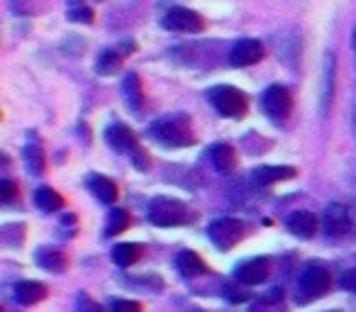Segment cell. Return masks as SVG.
Returning <instances> with one entry per match:
<instances>
[{
  "label": "cell",
  "mask_w": 356,
  "mask_h": 312,
  "mask_svg": "<svg viewBox=\"0 0 356 312\" xmlns=\"http://www.w3.org/2000/svg\"><path fill=\"white\" fill-rule=\"evenodd\" d=\"M149 134L163 147H191L195 142L188 115H166L149 127Z\"/></svg>",
  "instance_id": "1"
},
{
  "label": "cell",
  "mask_w": 356,
  "mask_h": 312,
  "mask_svg": "<svg viewBox=\"0 0 356 312\" xmlns=\"http://www.w3.org/2000/svg\"><path fill=\"white\" fill-rule=\"evenodd\" d=\"M147 215L149 222L156 224V227H178V224H188L193 220V213H191L188 205L176 198H163V195H159V198H154L149 203Z\"/></svg>",
  "instance_id": "2"
},
{
  "label": "cell",
  "mask_w": 356,
  "mask_h": 312,
  "mask_svg": "<svg viewBox=\"0 0 356 312\" xmlns=\"http://www.w3.org/2000/svg\"><path fill=\"white\" fill-rule=\"evenodd\" d=\"M210 103L215 105L222 117H232V120H242L249 110L247 95L242 93L234 85H218V88L210 90Z\"/></svg>",
  "instance_id": "3"
},
{
  "label": "cell",
  "mask_w": 356,
  "mask_h": 312,
  "mask_svg": "<svg viewBox=\"0 0 356 312\" xmlns=\"http://www.w3.org/2000/svg\"><path fill=\"white\" fill-rule=\"evenodd\" d=\"M208 234H210V242H213L215 247L222 249V252H229L234 244L242 242L244 224L239 222V220H234V217H220V220H215V222L210 224Z\"/></svg>",
  "instance_id": "4"
},
{
  "label": "cell",
  "mask_w": 356,
  "mask_h": 312,
  "mask_svg": "<svg viewBox=\"0 0 356 312\" xmlns=\"http://www.w3.org/2000/svg\"><path fill=\"white\" fill-rule=\"evenodd\" d=\"M163 27L171 32H188V35H195L205 27L203 17L193 10H186V8H173L163 15Z\"/></svg>",
  "instance_id": "5"
},
{
  "label": "cell",
  "mask_w": 356,
  "mask_h": 312,
  "mask_svg": "<svg viewBox=\"0 0 356 312\" xmlns=\"http://www.w3.org/2000/svg\"><path fill=\"white\" fill-rule=\"evenodd\" d=\"M332 286V278L327 273V268L322 266H307L300 276V290L307 297H322Z\"/></svg>",
  "instance_id": "6"
},
{
  "label": "cell",
  "mask_w": 356,
  "mask_h": 312,
  "mask_svg": "<svg viewBox=\"0 0 356 312\" xmlns=\"http://www.w3.org/2000/svg\"><path fill=\"white\" fill-rule=\"evenodd\" d=\"M293 108V98H291V90L286 85H271V88L264 93V110H266L271 117H288Z\"/></svg>",
  "instance_id": "7"
},
{
  "label": "cell",
  "mask_w": 356,
  "mask_h": 312,
  "mask_svg": "<svg viewBox=\"0 0 356 312\" xmlns=\"http://www.w3.org/2000/svg\"><path fill=\"white\" fill-rule=\"evenodd\" d=\"M264 54H266V49H264L261 42L247 37V40H239L237 44L232 47V51H229V64L252 66V64H257V61H261Z\"/></svg>",
  "instance_id": "8"
},
{
  "label": "cell",
  "mask_w": 356,
  "mask_h": 312,
  "mask_svg": "<svg viewBox=\"0 0 356 312\" xmlns=\"http://www.w3.org/2000/svg\"><path fill=\"white\" fill-rule=\"evenodd\" d=\"M322 224H325L327 234H334V237H341L351 229V215L349 210L341 203H332L325 208V215H322Z\"/></svg>",
  "instance_id": "9"
},
{
  "label": "cell",
  "mask_w": 356,
  "mask_h": 312,
  "mask_svg": "<svg viewBox=\"0 0 356 312\" xmlns=\"http://www.w3.org/2000/svg\"><path fill=\"white\" fill-rule=\"evenodd\" d=\"M268 258H252V261H244L242 266L237 268V281L244 283V286H259L268 278Z\"/></svg>",
  "instance_id": "10"
},
{
  "label": "cell",
  "mask_w": 356,
  "mask_h": 312,
  "mask_svg": "<svg viewBox=\"0 0 356 312\" xmlns=\"http://www.w3.org/2000/svg\"><path fill=\"white\" fill-rule=\"evenodd\" d=\"M105 139H108V144L115 149V151H132V149L137 147V137H134V132L122 122L110 124V127L105 129Z\"/></svg>",
  "instance_id": "11"
},
{
  "label": "cell",
  "mask_w": 356,
  "mask_h": 312,
  "mask_svg": "<svg viewBox=\"0 0 356 312\" xmlns=\"http://www.w3.org/2000/svg\"><path fill=\"white\" fill-rule=\"evenodd\" d=\"M288 229L300 239H310L317 232V217L307 210H298L288 217Z\"/></svg>",
  "instance_id": "12"
},
{
  "label": "cell",
  "mask_w": 356,
  "mask_h": 312,
  "mask_svg": "<svg viewBox=\"0 0 356 312\" xmlns=\"http://www.w3.org/2000/svg\"><path fill=\"white\" fill-rule=\"evenodd\" d=\"M35 261L40 263L42 268L51 271V273H61V271H66V266H69V258H66V254L59 252V249H49V247L37 249Z\"/></svg>",
  "instance_id": "13"
},
{
  "label": "cell",
  "mask_w": 356,
  "mask_h": 312,
  "mask_svg": "<svg viewBox=\"0 0 356 312\" xmlns=\"http://www.w3.org/2000/svg\"><path fill=\"white\" fill-rule=\"evenodd\" d=\"M47 297V286L40 281H22L15 288V300L20 305H35V302L44 300Z\"/></svg>",
  "instance_id": "14"
},
{
  "label": "cell",
  "mask_w": 356,
  "mask_h": 312,
  "mask_svg": "<svg viewBox=\"0 0 356 312\" xmlns=\"http://www.w3.org/2000/svg\"><path fill=\"white\" fill-rule=\"evenodd\" d=\"M176 266H178V271H181V276H186V278L203 276V273L208 271V266H205L203 258H200L195 252H188V249H186V252L178 254Z\"/></svg>",
  "instance_id": "15"
},
{
  "label": "cell",
  "mask_w": 356,
  "mask_h": 312,
  "mask_svg": "<svg viewBox=\"0 0 356 312\" xmlns=\"http://www.w3.org/2000/svg\"><path fill=\"white\" fill-rule=\"evenodd\" d=\"M298 171L291 169V166H261V169L254 171V181L259 186H271V183H278V181H286V179H293Z\"/></svg>",
  "instance_id": "16"
},
{
  "label": "cell",
  "mask_w": 356,
  "mask_h": 312,
  "mask_svg": "<svg viewBox=\"0 0 356 312\" xmlns=\"http://www.w3.org/2000/svg\"><path fill=\"white\" fill-rule=\"evenodd\" d=\"M88 188L93 190L95 198L103 200V203H115V200H118V186L110 179H105V176H90Z\"/></svg>",
  "instance_id": "17"
},
{
  "label": "cell",
  "mask_w": 356,
  "mask_h": 312,
  "mask_svg": "<svg viewBox=\"0 0 356 312\" xmlns=\"http://www.w3.org/2000/svg\"><path fill=\"white\" fill-rule=\"evenodd\" d=\"M142 252H144L142 244H134V242L118 244V247L113 249V261L118 263V266H132V263H137L139 258H142Z\"/></svg>",
  "instance_id": "18"
},
{
  "label": "cell",
  "mask_w": 356,
  "mask_h": 312,
  "mask_svg": "<svg viewBox=\"0 0 356 312\" xmlns=\"http://www.w3.org/2000/svg\"><path fill=\"white\" fill-rule=\"evenodd\" d=\"M210 159H213V166L218 171H229L234 166V161H237V154H234V149L229 144H215L210 149Z\"/></svg>",
  "instance_id": "19"
},
{
  "label": "cell",
  "mask_w": 356,
  "mask_h": 312,
  "mask_svg": "<svg viewBox=\"0 0 356 312\" xmlns=\"http://www.w3.org/2000/svg\"><path fill=\"white\" fill-rule=\"evenodd\" d=\"M124 88V95H127V103L132 110H139L144 105V90H142V81H139L137 74H127L122 83Z\"/></svg>",
  "instance_id": "20"
},
{
  "label": "cell",
  "mask_w": 356,
  "mask_h": 312,
  "mask_svg": "<svg viewBox=\"0 0 356 312\" xmlns=\"http://www.w3.org/2000/svg\"><path fill=\"white\" fill-rule=\"evenodd\" d=\"M281 307H283V290L281 288H273V290H268L266 295L259 297L249 312H278Z\"/></svg>",
  "instance_id": "21"
},
{
  "label": "cell",
  "mask_w": 356,
  "mask_h": 312,
  "mask_svg": "<svg viewBox=\"0 0 356 312\" xmlns=\"http://www.w3.org/2000/svg\"><path fill=\"white\" fill-rule=\"evenodd\" d=\"M35 203H37V208L44 210V213H56V210L64 205V198H61L54 188H40L35 193Z\"/></svg>",
  "instance_id": "22"
},
{
  "label": "cell",
  "mask_w": 356,
  "mask_h": 312,
  "mask_svg": "<svg viewBox=\"0 0 356 312\" xmlns=\"http://www.w3.org/2000/svg\"><path fill=\"white\" fill-rule=\"evenodd\" d=\"M120 64H122V54H120L118 49H108L100 54L98 64H95V71L103 76H113V74H118Z\"/></svg>",
  "instance_id": "23"
},
{
  "label": "cell",
  "mask_w": 356,
  "mask_h": 312,
  "mask_svg": "<svg viewBox=\"0 0 356 312\" xmlns=\"http://www.w3.org/2000/svg\"><path fill=\"white\" fill-rule=\"evenodd\" d=\"M25 164H27V171H30L32 176H40L42 171H44V151H42V147H37V144H27L25 147Z\"/></svg>",
  "instance_id": "24"
},
{
  "label": "cell",
  "mask_w": 356,
  "mask_h": 312,
  "mask_svg": "<svg viewBox=\"0 0 356 312\" xmlns=\"http://www.w3.org/2000/svg\"><path fill=\"white\" fill-rule=\"evenodd\" d=\"M129 227V215L124 210H113L108 215V224H105V237H115V234L124 232Z\"/></svg>",
  "instance_id": "25"
},
{
  "label": "cell",
  "mask_w": 356,
  "mask_h": 312,
  "mask_svg": "<svg viewBox=\"0 0 356 312\" xmlns=\"http://www.w3.org/2000/svg\"><path fill=\"white\" fill-rule=\"evenodd\" d=\"M249 295H252V293L244 288V283L242 286H234V283L225 286V297H227L229 302H244V300H249Z\"/></svg>",
  "instance_id": "26"
},
{
  "label": "cell",
  "mask_w": 356,
  "mask_h": 312,
  "mask_svg": "<svg viewBox=\"0 0 356 312\" xmlns=\"http://www.w3.org/2000/svg\"><path fill=\"white\" fill-rule=\"evenodd\" d=\"M17 195H20V188H17L13 181H3V183H0V200H3V203H13Z\"/></svg>",
  "instance_id": "27"
},
{
  "label": "cell",
  "mask_w": 356,
  "mask_h": 312,
  "mask_svg": "<svg viewBox=\"0 0 356 312\" xmlns=\"http://www.w3.org/2000/svg\"><path fill=\"white\" fill-rule=\"evenodd\" d=\"M129 154H132V164L137 166V169H142V171H147V169H149V164H152V161H149V154L144 151V149L139 147V144H137V147H134Z\"/></svg>",
  "instance_id": "28"
},
{
  "label": "cell",
  "mask_w": 356,
  "mask_h": 312,
  "mask_svg": "<svg viewBox=\"0 0 356 312\" xmlns=\"http://www.w3.org/2000/svg\"><path fill=\"white\" fill-rule=\"evenodd\" d=\"M93 10L90 8H83V6H79V8H74V10L69 13V20H74V22H93Z\"/></svg>",
  "instance_id": "29"
},
{
  "label": "cell",
  "mask_w": 356,
  "mask_h": 312,
  "mask_svg": "<svg viewBox=\"0 0 356 312\" xmlns=\"http://www.w3.org/2000/svg\"><path fill=\"white\" fill-rule=\"evenodd\" d=\"M113 312H142V305L134 300H115Z\"/></svg>",
  "instance_id": "30"
},
{
  "label": "cell",
  "mask_w": 356,
  "mask_h": 312,
  "mask_svg": "<svg viewBox=\"0 0 356 312\" xmlns=\"http://www.w3.org/2000/svg\"><path fill=\"white\" fill-rule=\"evenodd\" d=\"M79 312H103L98 302H93L88 295H79Z\"/></svg>",
  "instance_id": "31"
},
{
  "label": "cell",
  "mask_w": 356,
  "mask_h": 312,
  "mask_svg": "<svg viewBox=\"0 0 356 312\" xmlns=\"http://www.w3.org/2000/svg\"><path fill=\"white\" fill-rule=\"evenodd\" d=\"M341 286H344V290L356 293V268H354V271L344 273V278H341Z\"/></svg>",
  "instance_id": "32"
},
{
  "label": "cell",
  "mask_w": 356,
  "mask_h": 312,
  "mask_svg": "<svg viewBox=\"0 0 356 312\" xmlns=\"http://www.w3.org/2000/svg\"><path fill=\"white\" fill-rule=\"evenodd\" d=\"M193 312H203V310H193Z\"/></svg>",
  "instance_id": "33"
},
{
  "label": "cell",
  "mask_w": 356,
  "mask_h": 312,
  "mask_svg": "<svg viewBox=\"0 0 356 312\" xmlns=\"http://www.w3.org/2000/svg\"><path fill=\"white\" fill-rule=\"evenodd\" d=\"M74 3H79V0H74Z\"/></svg>",
  "instance_id": "34"
}]
</instances>
